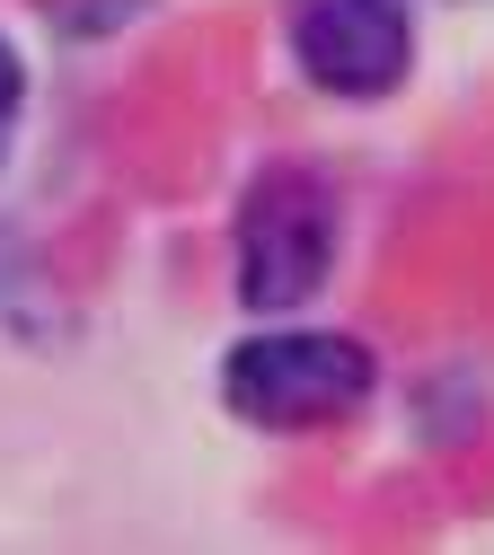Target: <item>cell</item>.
Returning <instances> with one entry per match:
<instances>
[{"mask_svg": "<svg viewBox=\"0 0 494 555\" xmlns=\"http://www.w3.org/2000/svg\"><path fill=\"white\" fill-rule=\"evenodd\" d=\"M380 353L353 326H318L309 309L301 318H256L221 362H212V397L239 433H265V441H318V433H344L380 405Z\"/></svg>", "mask_w": 494, "mask_h": 555, "instance_id": "obj_1", "label": "cell"}, {"mask_svg": "<svg viewBox=\"0 0 494 555\" xmlns=\"http://www.w3.org/2000/svg\"><path fill=\"white\" fill-rule=\"evenodd\" d=\"M344 185L327 159H256L230 194V300L248 318H301L327 300L344 264Z\"/></svg>", "mask_w": 494, "mask_h": 555, "instance_id": "obj_2", "label": "cell"}, {"mask_svg": "<svg viewBox=\"0 0 494 555\" xmlns=\"http://www.w3.org/2000/svg\"><path fill=\"white\" fill-rule=\"evenodd\" d=\"M292 80L327 106H389L423 62L415 0H282L274 10Z\"/></svg>", "mask_w": 494, "mask_h": 555, "instance_id": "obj_3", "label": "cell"}, {"mask_svg": "<svg viewBox=\"0 0 494 555\" xmlns=\"http://www.w3.org/2000/svg\"><path fill=\"white\" fill-rule=\"evenodd\" d=\"M151 10H160V0H36V27H45L53 44H115V36H132Z\"/></svg>", "mask_w": 494, "mask_h": 555, "instance_id": "obj_4", "label": "cell"}, {"mask_svg": "<svg viewBox=\"0 0 494 555\" xmlns=\"http://www.w3.org/2000/svg\"><path fill=\"white\" fill-rule=\"evenodd\" d=\"M27 98H36V80H27V44L0 27V177H10V159H18V142H27Z\"/></svg>", "mask_w": 494, "mask_h": 555, "instance_id": "obj_5", "label": "cell"}, {"mask_svg": "<svg viewBox=\"0 0 494 555\" xmlns=\"http://www.w3.org/2000/svg\"><path fill=\"white\" fill-rule=\"evenodd\" d=\"M459 10H477V0H459Z\"/></svg>", "mask_w": 494, "mask_h": 555, "instance_id": "obj_6", "label": "cell"}]
</instances>
